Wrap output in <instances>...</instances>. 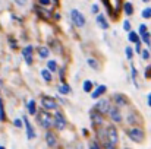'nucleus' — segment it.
Here are the masks:
<instances>
[{
	"instance_id": "nucleus-1",
	"label": "nucleus",
	"mask_w": 151,
	"mask_h": 149,
	"mask_svg": "<svg viewBox=\"0 0 151 149\" xmlns=\"http://www.w3.org/2000/svg\"><path fill=\"white\" fill-rule=\"evenodd\" d=\"M37 120H38V123L44 127V129H49L51 124H54V120L50 117V114L47 113V111H40L38 113V115H37Z\"/></svg>"
},
{
	"instance_id": "nucleus-2",
	"label": "nucleus",
	"mask_w": 151,
	"mask_h": 149,
	"mask_svg": "<svg viewBox=\"0 0 151 149\" xmlns=\"http://www.w3.org/2000/svg\"><path fill=\"white\" fill-rule=\"evenodd\" d=\"M70 16H72V21H73V24H75L76 26H84V25H85V18H84V15H82L79 10L73 9V10L70 12Z\"/></svg>"
},
{
	"instance_id": "nucleus-3",
	"label": "nucleus",
	"mask_w": 151,
	"mask_h": 149,
	"mask_svg": "<svg viewBox=\"0 0 151 149\" xmlns=\"http://www.w3.org/2000/svg\"><path fill=\"white\" fill-rule=\"evenodd\" d=\"M97 111H100L101 114H109L110 113V110H111V107H110V101L109 99H100L99 102H97Z\"/></svg>"
},
{
	"instance_id": "nucleus-4",
	"label": "nucleus",
	"mask_w": 151,
	"mask_h": 149,
	"mask_svg": "<svg viewBox=\"0 0 151 149\" xmlns=\"http://www.w3.org/2000/svg\"><path fill=\"white\" fill-rule=\"evenodd\" d=\"M128 135H129V138L134 140V142H142V139H144V132L141 130V129H131L129 132H128Z\"/></svg>"
},
{
	"instance_id": "nucleus-5",
	"label": "nucleus",
	"mask_w": 151,
	"mask_h": 149,
	"mask_svg": "<svg viewBox=\"0 0 151 149\" xmlns=\"http://www.w3.org/2000/svg\"><path fill=\"white\" fill-rule=\"evenodd\" d=\"M106 133H107V142L116 145L117 143V130L113 126H109L107 130H106Z\"/></svg>"
},
{
	"instance_id": "nucleus-6",
	"label": "nucleus",
	"mask_w": 151,
	"mask_h": 149,
	"mask_svg": "<svg viewBox=\"0 0 151 149\" xmlns=\"http://www.w3.org/2000/svg\"><path fill=\"white\" fill-rule=\"evenodd\" d=\"M54 126H56L57 130H63L65 126H66V121H65V118L60 113H56V115H54Z\"/></svg>"
},
{
	"instance_id": "nucleus-7",
	"label": "nucleus",
	"mask_w": 151,
	"mask_h": 149,
	"mask_svg": "<svg viewBox=\"0 0 151 149\" xmlns=\"http://www.w3.org/2000/svg\"><path fill=\"white\" fill-rule=\"evenodd\" d=\"M41 104H43V107L47 108V110H54V108L57 107L56 101L53 98H47V97H44V98L41 99Z\"/></svg>"
},
{
	"instance_id": "nucleus-8",
	"label": "nucleus",
	"mask_w": 151,
	"mask_h": 149,
	"mask_svg": "<svg viewBox=\"0 0 151 149\" xmlns=\"http://www.w3.org/2000/svg\"><path fill=\"white\" fill-rule=\"evenodd\" d=\"M22 54H24V58H25L27 64H32V47L31 46L25 47L24 51H22Z\"/></svg>"
},
{
	"instance_id": "nucleus-9",
	"label": "nucleus",
	"mask_w": 151,
	"mask_h": 149,
	"mask_svg": "<svg viewBox=\"0 0 151 149\" xmlns=\"http://www.w3.org/2000/svg\"><path fill=\"white\" fill-rule=\"evenodd\" d=\"M109 114H110V117H111L113 121H116V123H120L122 121V114H120L119 108H111Z\"/></svg>"
},
{
	"instance_id": "nucleus-10",
	"label": "nucleus",
	"mask_w": 151,
	"mask_h": 149,
	"mask_svg": "<svg viewBox=\"0 0 151 149\" xmlns=\"http://www.w3.org/2000/svg\"><path fill=\"white\" fill-rule=\"evenodd\" d=\"M24 123H25V127H27L28 139H34V138H35V132H34V129H32V126H31V123H29V120H28L27 117L24 118Z\"/></svg>"
},
{
	"instance_id": "nucleus-11",
	"label": "nucleus",
	"mask_w": 151,
	"mask_h": 149,
	"mask_svg": "<svg viewBox=\"0 0 151 149\" xmlns=\"http://www.w3.org/2000/svg\"><path fill=\"white\" fill-rule=\"evenodd\" d=\"M46 142H47V145H49V146H54V145L57 143L56 136H54L51 132H47V133H46Z\"/></svg>"
},
{
	"instance_id": "nucleus-12",
	"label": "nucleus",
	"mask_w": 151,
	"mask_h": 149,
	"mask_svg": "<svg viewBox=\"0 0 151 149\" xmlns=\"http://www.w3.org/2000/svg\"><path fill=\"white\" fill-rule=\"evenodd\" d=\"M97 25L101 26L103 29H109V22L106 21V18H104L103 15H99V16H97Z\"/></svg>"
},
{
	"instance_id": "nucleus-13",
	"label": "nucleus",
	"mask_w": 151,
	"mask_h": 149,
	"mask_svg": "<svg viewBox=\"0 0 151 149\" xmlns=\"http://www.w3.org/2000/svg\"><path fill=\"white\" fill-rule=\"evenodd\" d=\"M91 118H93V121H94V123H97V124H103V115H101L100 111H94V113L91 114Z\"/></svg>"
},
{
	"instance_id": "nucleus-14",
	"label": "nucleus",
	"mask_w": 151,
	"mask_h": 149,
	"mask_svg": "<svg viewBox=\"0 0 151 149\" xmlns=\"http://www.w3.org/2000/svg\"><path fill=\"white\" fill-rule=\"evenodd\" d=\"M104 92H106V86H104V85H100V86H99V88H97L93 94H91V97L96 99V98H99V97H101Z\"/></svg>"
},
{
	"instance_id": "nucleus-15",
	"label": "nucleus",
	"mask_w": 151,
	"mask_h": 149,
	"mask_svg": "<svg viewBox=\"0 0 151 149\" xmlns=\"http://www.w3.org/2000/svg\"><path fill=\"white\" fill-rule=\"evenodd\" d=\"M38 54H40V57L46 58V57H49V54H50V50L47 48V47H40V48H38Z\"/></svg>"
},
{
	"instance_id": "nucleus-16",
	"label": "nucleus",
	"mask_w": 151,
	"mask_h": 149,
	"mask_svg": "<svg viewBox=\"0 0 151 149\" xmlns=\"http://www.w3.org/2000/svg\"><path fill=\"white\" fill-rule=\"evenodd\" d=\"M41 76H43V79H44L46 82H50L51 81V72L49 70V69L43 70V72H41Z\"/></svg>"
},
{
	"instance_id": "nucleus-17",
	"label": "nucleus",
	"mask_w": 151,
	"mask_h": 149,
	"mask_svg": "<svg viewBox=\"0 0 151 149\" xmlns=\"http://www.w3.org/2000/svg\"><path fill=\"white\" fill-rule=\"evenodd\" d=\"M129 41H132V43H135V44L139 43V37H138V34L131 31V32H129Z\"/></svg>"
},
{
	"instance_id": "nucleus-18",
	"label": "nucleus",
	"mask_w": 151,
	"mask_h": 149,
	"mask_svg": "<svg viewBox=\"0 0 151 149\" xmlns=\"http://www.w3.org/2000/svg\"><path fill=\"white\" fill-rule=\"evenodd\" d=\"M125 13H126L128 16H131V15L134 13V7H132L131 3H125Z\"/></svg>"
},
{
	"instance_id": "nucleus-19",
	"label": "nucleus",
	"mask_w": 151,
	"mask_h": 149,
	"mask_svg": "<svg viewBox=\"0 0 151 149\" xmlns=\"http://www.w3.org/2000/svg\"><path fill=\"white\" fill-rule=\"evenodd\" d=\"M59 92H60V94H69V92H70V88H69L66 83H62L60 88H59Z\"/></svg>"
},
{
	"instance_id": "nucleus-20",
	"label": "nucleus",
	"mask_w": 151,
	"mask_h": 149,
	"mask_svg": "<svg viewBox=\"0 0 151 149\" xmlns=\"http://www.w3.org/2000/svg\"><path fill=\"white\" fill-rule=\"evenodd\" d=\"M91 89H93V82L91 81H85L84 82V91L85 92H91Z\"/></svg>"
},
{
	"instance_id": "nucleus-21",
	"label": "nucleus",
	"mask_w": 151,
	"mask_h": 149,
	"mask_svg": "<svg viewBox=\"0 0 151 149\" xmlns=\"http://www.w3.org/2000/svg\"><path fill=\"white\" fill-rule=\"evenodd\" d=\"M28 113L29 114H35V101H29L28 102Z\"/></svg>"
},
{
	"instance_id": "nucleus-22",
	"label": "nucleus",
	"mask_w": 151,
	"mask_h": 149,
	"mask_svg": "<svg viewBox=\"0 0 151 149\" xmlns=\"http://www.w3.org/2000/svg\"><path fill=\"white\" fill-rule=\"evenodd\" d=\"M47 69H49L50 72H54V70L57 69V66H56V61H54V60H50V61L47 63Z\"/></svg>"
},
{
	"instance_id": "nucleus-23",
	"label": "nucleus",
	"mask_w": 151,
	"mask_h": 149,
	"mask_svg": "<svg viewBox=\"0 0 151 149\" xmlns=\"http://www.w3.org/2000/svg\"><path fill=\"white\" fill-rule=\"evenodd\" d=\"M131 72H132V81H134V83H135V86H138V82H137V70H135V67L131 64Z\"/></svg>"
},
{
	"instance_id": "nucleus-24",
	"label": "nucleus",
	"mask_w": 151,
	"mask_h": 149,
	"mask_svg": "<svg viewBox=\"0 0 151 149\" xmlns=\"http://www.w3.org/2000/svg\"><path fill=\"white\" fill-rule=\"evenodd\" d=\"M142 18L150 19L151 18V7H147V9H144V10H142Z\"/></svg>"
},
{
	"instance_id": "nucleus-25",
	"label": "nucleus",
	"mask_w": 151,
	"mask_h": 149,
	"mask_svg": "<svg viewBox=\"0 0 151 149\" xmlns=\"http://www.w3.org/2000/svg\"><path fill=\"white\" fill-rule=\"evenodd\" d=\"M88 64H90V66H91V69H94V70H96V69H99V63H97L96 60H93V58H88Z\"/></svg>"
},
{
	"instance_id": "nucleus-26",
	"label": "nucleus",
	"mask_w": 151,
	"mask_h": 149,
	"mask_svg": "<svg viewBox=\"0 0 151 149\" xmlns=\"http://www.w3.org/2000/svg\"><path fill=\"white\" fill-rule=\"evenodd\" d=\"M116 102H117L119 105H125V104H126L125 98H123V97H120V95H116Z\"/></svg>"
},
{
	"instance_id": "nucleus-27",
	"label": "nucleus",
	"mask_w": 151,
	"mask_h": 149,
	"mask_svg": "<svg viewBox=\"0 0 151 149\" xmlns=\"http://www.w3.org/2000/svg\"><path fill=\"white\" fill-rule=\"evenodd\" d=\"M125 51H126V58H129V60H131V58H132V56H134V51H132V48H131V47H126V50H125Z\"/></svg>"
},
{
	"instance_id": "nucleus-28",
	"label": "nucleus",
	"mask_w": 151,
	"mask_h": 149,
	"mask_svg": "<svg viewBox=\"0 0 151 149\" xmlns=\"http://www.w3.org/2000/svg\"><path fill=\"white\" fill-rule=\"evenodd\" d=\"M142 41L145 43V44H150V34L148 32H145V34H142Z\"/></svg>"
},
{
	"instance_id": "nucleus-29",
	"label": "nucleus",
	"mask_w": 151,
	"mask_h": 149,
	"mask_svg": "<svg viewBox=\"0 0 151 149\" xmlns=\"http://www.w3.org/2000/svg\"><path fill=\"white\" fill-rule=\"evenodd\" d=\"M141 56H142L144 60H148V57H150V51H148V50H144V51H141Z\"/></svg>"
},
{
	"instance_id": "nucleus-30",
	"label": "nucleus",
	"mask_w": 151,
	"mask_h": 149,
	"mask_svg": "<svg viewBox=\"0 0 151 149\" xmlns=\"http://www.w3.org/2000/svg\"><path fill=\"white\" fill-rule=\"evenodd\" d=\"M0 120H1V121L4 120V110H3V104H1V99H0Z\"/></svg>"
},
{
	"instance_id": "nucleus-31",
	"label": "nucleus",
	"mask_w": 151,
	"mask_h": 149,
	"mask_svg": "<svg viewBox=\"0 0 151 149\" xmlns=\"http://www.w3.org/2000/svg\"><path fill=\"white\" fill-rule=\"evenodd\" d=\"M123 28H125V31L131 32V24H129V21H125L123 22Z\"/></svg>"
},
{
	"instance_id": "nucleus-32",
	"label": "nucleus",
	"mask_w": 151,
	"mask_h": 149,
	"mask_svg": "<svg viewBox=\"0 0 151 149\" xmlns=\"http://www.w3.org/2000/svg\"><path fill=\"white\" fill-rule=\"evenodd\" d=\"M128 120H129V123H131V124H135V123H137V118H135V115H134V114H129Z\"/></svg>"
},
{
	"instance_id": "nucleus-33",
	"label": "nucleus",
	"mask_w": 151,
	"mask_h": 149,
	"mask_svg": "<svg viewBox=\"0 0 151 149\" xmlns=\"http://www.w3.org/2000/svg\"><path fill=\"white\" fill-rule=\"evenodd\" d=\"M145 32H147V26H145V25H141V26H139V34L142 35V34H145Z\"/></svg>"
},
{
	"instance_id": "nucleus-34",
	"label": "nucleus",
	"mask_w": 151,
	"mask_h": 149,
	"mask_svg": "<svg viewBox=\"0 0 151 149\" xmlns=\"http://www.w3.org/2000/svg\"><path fill=\"white\" fill-rule=\"evenodd\" d=\"M13 124H15V126H16V127H21V126H22V121H21V120H19V118H16V120H15V121H13Z\"/></svg>"
},
{
	"instance_id": "nucleus-35",
	"label": "nucleus",
	"mask_w": 151,
	"mask_h": 149,
	"mask_svg": "<svg viewBox=\"0 0 151 149\" xmlns=\"http://www.w3.org/2000/svg\"><path fill=\"white\" fill-rule=\"evenodd\" d=\"M90 149H100V146L96 142H93V143H90Z\"/></svg>"
},
{
	"instance_id": "nucleus-36",
	"label": "nucleus",
	"mask_w": 151,
	"mask_h": 149,
	"mask_svg": "<svg viewBox=\"0 0 151 149\" xmlns=\"http://www.w3.org/2000/svg\"><path fill=\"white\" fill-rule=\"evenodd\" d=\"M91 12H93V13H97V12H99V6H97V4H93V7H91Z\"/></svg>"
},
{
	"instance_id": "nucleus-37",
	"label": "nucleus",
	"mask_w": 151,
	"mask_h": 149,
	"mask_svg": "<svg viewBox=\"0 0 151 149\" xmlns=\"http://www.w3.org/2000/svg\"><path fill=\"white\" fill-rule=\"evenodd\" d=\"M15 3H18L19 6H24V4L27 3V0H15Z\"/></svg>"
},
{
	"instance_id": "nucleus-38",
	"label": "nucleus",
	"mask_w": 151,
	"mask_h": 149,
	"mask_svg": "<svg viewBox=\"0 0 151 149\" xmlns=\"http://www.w3.org/2000/svg\"><path fill=\"white\" fill-rule=\"evenodd\" d=\"M106 149H114V145L110 143V142H107V143H106Z\"/></svg>"
},
{
	"instance_id": "nucleus-39",
	"label": "nucleus",
	"mask_w": 151,
	"mask_h": 149,
	"mask_svg": "<svg viewBox=\"0 0 151 149\" xmlns=\"http://www.w3.org/2000/svg\"><path fill=\"white\" fill-rule=\"evenodd\" d=\"M135 50H137L138 53H141V41H139V43H137V47H135Z\"/></svg>"
},
{
	"instance_id": "nucleus-40",
	"label": "nucleus",
	"mask_w": 151,
	"mask_h": 149,
	"mask_svg": "<svg viewBox=\"0 0 151 149\" xmlns=\"http://www.w3.org/2000/svg\"><path fill=\"white\" fill-rule=\"evenodd\" d=\"M40 4H50V0H38Z\"/></svg>"
},
{
	"instance_id": "nucleus-41",
	"label": "nucleus",
	"mask_w": 151,
	"mask_h": 149,
	"mask_svg": "<svg viewBox=\"0 0 151 149\" xmlns=\"http://www.w3.org/2000/svg\"><path fill=\"white\" fill-rule=\"evenodd\" d=\"M148 105H150V107H151V94H150V95H148Z\"/></svg>"
},
{
	"instance_id": "nucleus-42",
	"label": "nucleus",
	"mask_w": 151,
	"mask_h": 149,
	"mask_svg": "<svg viewBox=\"0 0 151 149\" xmlns=\"http://www.w3.org/2000/svg\"><path fill=\"white\" fill-rule=\"evenodd\" d=\"M142 1H150V0H142Z\"/></svg>"
},
{
	"instance_id": "nucleus-43",
	"label": "nucleus",
	"mask_w": 151,
	"mask_h": 149,
	"mask_svg": "<svg viewBox=\"0 0 151 149\" xmlns=\"http://www.w3.org/2000/svg\"><path fill=\"white\" fill-rule=\"evenodd\" d=\"M0 149H4V148H3V146H0Z\"/></svg>"
}]
</instances>
